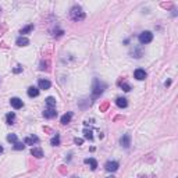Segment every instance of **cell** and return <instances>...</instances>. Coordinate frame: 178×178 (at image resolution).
<instances>
[{"label": "cell", "instance_id": "cell-9", "mask_svg": "<svg viewBox=\"0 0 178 178\" xmlns=\"http://www.w3.org/2000/svg\"><path fill=\"white\" fill-rule=\"evenodd\" d=\"M38 142H39V138L35 136V135H32V136H27L24 139L25 145H33V143H38Z\"/></svg>", "mask_w": 178, "mask_h": 178}, {"label": "cell", "instance_id": "cell-6", "mask_svg": "<svg viewBox=\"0 0 178 178\" xmlns=\"http://www.w3.org/2000/svg\"><path fill=\"white\" fill-rule=\"evenodd\" d=\"M57 116V111L54 107H47V109L43 111V117L44 118H53Z\"/></svg>", "mask_w": 178, "mask_h": 178}, {"label": "cell", "instance_id": "cell-3", "mask_svg": "<svg viewBox=\"0 0 178 178\" xmlns=\"http://www.w3.org/2000/svg\"><path fill=\"white\" fill-rule=\"evenodd\" d=\"M106 85L103 84V82H99L97 79H95V85H93V95L95 96H97V95H100L103 90H105Z\"/></svg>", "mask_w": 178, "mask_h": 178}, {"label": "cell", "instance_id": "cell-10", "mask_svg": "<svg viewBox=\"0 0 178 178\" xmlns=\"http://www.w3.org/2000/svg\"><path fill=\"white\" fill-rule=\"evenodd\" d=\"M31 154H32V156H35L36 159H42V157H43V150H42L41 148H32V150H31Z\"/></svg>", "mask_w": 178, "mask_h": 178}, {"label": "cell", "instance_id": "cell-29", "mask_svg": "<svg viewBox=\"0 0 178 178\" xmlns=\"http://www.w3.org/2000/svg\"><path fill=\"white\" fill-rule=\"evenodd\" d=\"M0 11H1V8H0Z\"/></svg>", "mask_w": 178, "mask_h": 178}, {"label": "cell", "instance_id": "cell-16", "mask_svg": "<svg viewBox=\"0 0 178 178\" xmlns=\"http://www.w3.org/2000/svg\"><path fill=\"white\" fill-rule=\"evenodd\" d=\"M16 43L18 44V46H27V44H29V39L28 38H24V36H20L16 41Z\"/></svg>", "mask_w": 178, "mask_h": 178}, {"label": "cell", "instance_id": "cell-4", "mask_svg": "<svg viewBox=\"0 0 178 178\" xmlns=\"http://www.w3.org/2000/svg\"><path fill=\"white\" fill-rule=\"evenodd\" d=\"M10 105H11L16 110H18V109H21V107L24 106V102L21 100L20 97H11V100H10Z\"/></svg>", "mask_w": 178, "mask_h": 178}, {"label": "cell", "instance_id": "cell-17", "mask_svg": "<svg viewBox=\"0 0 178 178\" xmlns=\"http://www.w3.org/2000/svg\"><path fill=\"white\" fill-rule=\"evenodd\" d=\"M6 122L10 124V125L14 124V122H16V114H14V113H8L7 116H6Z\"/></svg>", "mask_w": 178, "mask_h": 178}, {"label": "cell", "instance_id": "cell-19", "mask_svg": "<svg viewBox=\"0 0 178 178\" xmlns=\"http://www.w3.org/2000/svg\"><path fill=\"white\" fill-rule=\"evenodd\" d=\"M50 143H52L53 146H59V145H60V135H59V134H56V135L52 138Z\"/></svg>", "mask_w": 178, "mask_h": 178}, {"label": "cell", "instance_id": "cell-27", "mask_svg": "<svg viewBox=\"0 0 178 178\" xmlns=\"http://www.w3.org/2000/svg\"><path fill=\"white\" fill-rule=\"evenodd\" d=\"M1 152H3V146H0V153H1Z\"/></svg>", "mask_w": 178, "mask_h": 178}, {"label": "cell", "instance_id": "cell-11", "mask_svg": "<svg viewBox=\"0 0 178 178\" xmlns=\"http://www.w3.org/2000/svg\"><path fill=\"white\" fill-rule=\"evenodd\" d=\"M116 105H117L120 109H125L127 106H128V102H127L125 97H117V100H116Z\"/></svg>", "mask_w": 178, "mask_h": 178}, {"label": "cell", "instance_id": "cell-13", "mask_svg": "<svg viewBox=\"0 0 178 178\" xmlns=\"http://www.w3.org/2000/svg\"><path fill=\"white\" fill-rule=\"evenodd\" d=\"M52 86V84H50V81L49 79H39V89H49Z\"/></svg>", "mask_w": 178, "mask_h": 178}, {"label": "cell", "instance_id": "cell-28", "mask_svg": "<svg viewBox=\"0 0 178 178\" xmlns=\"http://www.w3.org/2000/svg\"><path fill=\"white\" fill-rule=\"evenodd\" d=\"M107 178H114V177H107Z\"/></svg>", "mask_w": 178, "mask_h": 178}, {"label": "cell", "instance_id": "cell-15", "mask_svg": "<svg viewBox=\"0 0 178 178\" xmlns=\"http://www.w3.org/2000/svg\"><path fill=\"white\" fill-rule=\"evenodd\" d=\"M85 163L90 166V170L95 171L97 168V162L95 160V159H92V157H90V159H85Z\"/></svg>", "mask_w": 178, "mask_h": 178}, {"label": "cell", "instance_id": "cell-25", "mask_svg": "<svg viewBox=\"0 0 178 178\" xmlns=\"http://www.w3.org/2000/svg\"><path fill=\"white\" fill-rule=\"evenodd\" d=\"M74 142H75V143L79 146V145H82V143H84V139H81V138H75V139H74Z\"/></svg>", "mask_w": 178, "mask_h": 178}, {"label": "cell", "instance_id": "cell-7", "mask_svg": "<svg viewBox=\"0 0 178 178\" xmlns=\"http://www.w3.org/2000/svg\"><path fill=\"white\" fill-rule=\"evenodd\" d=\"M105 168L107 171H110V173H114V171L118 170V163L117 162H107L105 164Z\"/></svg>", "mask_w": 178, "mask_h": 178}, {"label": "cell", "instance_id": "cell-12", "mask_svg": "<svg viewBox=\"0 0 178 178\" xmlns=\"http://www.w3.org/2000/svg\"><path fill=\"white\" fill-rule=\"evenodd\" d=\"M28 96L29 97H36L38 95H39V88H36V86H31V88H28Z\"/></svg>", "mask_w": 178, "mask_h": 178}, {"label": "cell", "instance_id": "cell-18", "mask_svg": "<svg viewBox=\"0 0 178 178\" xmlns=\"http://www.w3.org/2000/svg\"><path fill=\"white\" fill-rule=\"evenodd\" d=\"M46 105H47V107H56V99L52 96H49L47 99H46Z\"/></svg>", "mask_w": 178, "mask_h": 178}, {"label": "cell", "instance_id": "cell-23", "mask_svg": "<svg viewBox=\"0 0 178 178\" xmlns=\"http://www.w3.org/2000/svg\"><path fill=\"white\" fill-rule=\"evenodd\" d=\"M84 136H85L86 139H89V141H92V139H93L92 131H90V130H84Z\"/></svg>", "mask_w": 178, "mask_h": 178}, {"label": "cell", "instance_id": "cell-20", "mask_svg": "<svg viewBox=\"0 0 178 178\" xmlns=\"http://www.w3.org/2000/svg\"><path fill=\"white\" fill-rule=\"evenodd\" d=\"M33 31V25L32 24H29V25H27V27H25V28H22L21 29V35H24V33H29V32H32Z\"/></svg>", "mask_w": 178, "mask_h": 178}, {"label": "cell", "instance_id": "cell-22", "mask_svg": "<svg viewBox=\"0 0 178 178\" xmlns=\"http://www.w3.org/2000/svg\"><path fill=\"white\" fill-rule=\"evenodd\" d=\"M7 141L10 142V143H17V135L16 134H10V135H7Z\"/></svg>", "mask_w": 178, "mask_h": 178}, {"label": "cell", "instance_id": "cell-26", "mask_svg": "<svg viewBox=\"0 0 178 178\" xmlns=\"http://www.w3.org/2000/svg\"><path fill=\"white\" fill-rule=\"evenodd\" d=\"M21 71H22V67H21V65H17L16 68L13 70V73H16V74H18V73H21Z\"/></svg>", "mask_w": 178, "mask_h": 178}, {"label": "cell", "instance_id": "cell-5", "mask_svg": "<svg viewBox=\"0 0 178 178\" xmlns=\"http://www.w3.org/2000/svg\"><path fill=\"white\" fill-rule=\"evenodd\" d=\"M120 143H121L122 148L128 149V148H130V145H131V135H130V134H125V135H122Z\"/></svg>", "mask_w": 178, "mask_h": 178}, {"label": "cell", "instance_id": "cell-21", "mask_svg": "<svg viewBox=\"0 0 178 178\" xmlns=\"http://www.w3.org/2000/svg\"><path fill=\"white\" fill-rule=\"evenodd\" d=\"M118 85L121 86V88H122V90H125V92H130V90H131V86L128 85V84H127L125 81H121V82H118Z\"/></svg>", "mask_w": 178, "mask_h": 178}, {"label": "cell", "instance_id": "cell-14", "mask_svg": "<svg viewBox=\"0 0 178 178\" xmlns=\"http://www.w3.org/2000/svg\"><path fill=\"white\" fill-rule=\"evenodd\" d=\"M71 118H73V114H71V113H65L64 116L61 117L60 122L63 124V125H65V124H68V122L71 121Z\"/></svg>", "mask_w": 178, "mask_h": 178}, {"label": "cell", "instance_id": "cell-1", "mask_svg": "<svg viewBox=\"0 0 178 178\" xmlns=\"http://www.w3.org/2000/svg\"><path fill=\"white\" fill-rule=\"evenodd\" d=\"M70 17H71V20L75 21V22H79V21L85 20V13L82 10L79 6H74L71 8V11H70Z\"/></svg>", "mask_w": 178, "mask_h": 178}, {"label": "cell", "instance_id": "cell-24", "mask_svg": "<svg viewBox=\"0 0 178 178\" xmlns=\"http://www.w3.org/2000/svg\"><path fill=\"white\" fill-rule=\"evenodd\" d=\"M25 148V145H22L21 142H17V143H14V149L16 150H22Z\"/></svg>", "mask_w": 178, "mask_h": 178}, {"label": "cell", "instance_id": "cell-2", "mask_svg": "<svg viewBox=\"0 0 178 178\" xmlns=\"http://www.w3.org/2000/svg\"><path fill=\"white\" fill-rule=\"evenodd\" d=\"M153 41V33L149 32V31H145L139 35V43L141 44H148Z\"/></svg>", "mask_w": 178, "mask_h": 178}, {"label": "cell", "instance_id": "cell-8", "mask_svg": "<svg viewBox=\"0 0 178 178\" xmlns=\"http://www.w3.org/2000/svg\"><path fill=\"white\" fill-rule=\"evenodd\" d=\"M134 77L136 78L138 81H143L146 78V73H145V70H142V68H136L135 70V73H134Z\"/></svg>", "mask_w": 178, "mask_h": 178}]
</instances>
